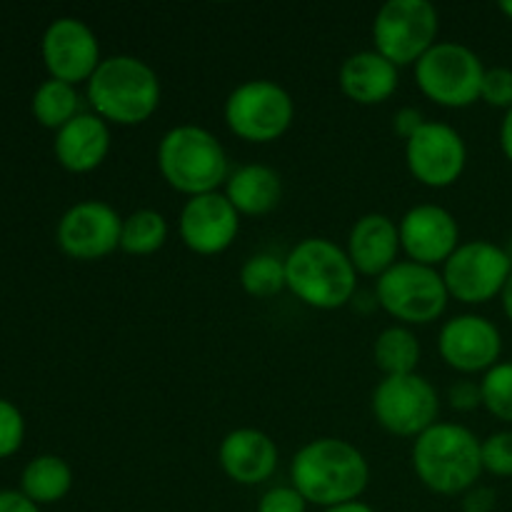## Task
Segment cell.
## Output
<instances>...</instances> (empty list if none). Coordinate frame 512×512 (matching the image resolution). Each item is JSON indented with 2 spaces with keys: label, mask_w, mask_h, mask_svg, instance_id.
<instances>
[{
  "label": "cell",
  "mask_w": 512,
  "mask_h": 512,
  "mask_svg": "<svg viewBox=\"0 0 512 512\" xmlns=\"http://www.w3.org/2000/svg\"><path fill=\"white\" fill-rule=\"evenodd\" d=\"M440 33V13L430 0H388L373 20V50L395 68L415 65Z\"/></svg>",
  "instance_id": "9c48e42d"
},
{
  "label": "cell",
  "mask_w": 512,
  "mask_h": 512,
  "mask_svg": "<svg viewBox=\"0 0 512 512\" xmlns=\"http://www.w3.org/2000/svg\"><path fill=\"white\" fill-rule=\"evenodd\" d=\"M158 170L165 183L178 193L195 195L218 193L228 183L230 163L223 143L208 128L185 123L175 125L158 143Z\"/></svg>",
  "instance_id": "5b68a950"
},
{
  "label": "cell",
  "mask_w": 512,
  "mask_h": 512,
  "mask_svg": "<svg viewBox=\"0 0 512 512\" xmlns=\"http://www.w3.org/2000/svg\"><path fill=\"white\" fill-rule=\"evenodd\" d=\"M168 240V220L153 208L133 210L123 218L120 228V250L128 255H153Z\"/></svg>",
  "instance_id": "d4e9b609"
},
{
  "label": "cell",
  "mask_w": 512,
  "mask_h": 512,
  "mask_svg": "<svg viewBox=\"0 0 512 512\" xmlns=\"http://www.w3.org/2000/svg\"><path fill=\"white\" fill-rule=\"evenodd\" d=\"M463 512H493L498 505V493L488 485H473L468 493H463Z\"/></svg>",
  "instance_id": "e575fe53"
},
{
  "label": "cell",
  "mask_w": 512,
  "mask_h": 512,
  "mask_svg": "<svg viewBox=\"0 0 512 512\" xmlns=\"http://www.w3.org/2000/svg\"><path fill=\"white\" fill-rule=\"evenodd\" d=\"M440 273L450 298L465 305H483L500 298L512 265L503 245L490 240H468L445 260Z\"/></svg>",
  "instance_id": "8fae6325"
},
{
  "label": "cell",
  "mask_w": 512,
  "mask_h": 512,
  "mask_svg": "<svg viewBox=\"0 0 512 512\" xmlns=\"http://www.w3.org/2000/svg\"><path fill=\"white\" fill-rule=\"evenodd\" d=\"M33 115L45 128H63L75 115H80V95L75 85L55 78L40 83L33 93Z\"/></svg>",
  "instance_id": "484cf974"
},
{
  "label": "cell",
  "mask_w": 512,
  "mask_h": 512,
  "mask_svg": "<svg viewBox=\"0 0 512 512\" xmlns=\"http://www.w3.org/2000/svg\"><path fill=\"white\" fill-rule=\"evenodd\" d=\"M0 512H40V508L20 490H0Z\"/></svg>",
  "instance_id": "d590c367"
},
{
  "label": "cell",
  "mask_w": 512,
  "mask_h": 512,
  "mask_svg": "<svg viewBox=\"0 0 512 512\" xmlns=\"http://www.w3.org/2000/svg\"><path fill=\"white\" fill-rule=\"evenodd\" d=\"M400 245L408 260L438 268L458 250L460 225L448 208L435 203L413 205L400 218Z\"/></svg>",
  "instance_id": "e0dca14e"
},
{
  "label": "cell",
  "mask_w": 512,
  "mask_h": 512,
  "mask_svg": "<svg viewBox=\"0 0 512 512\" xmlns=\"http://www.w3.org/2000/svg\"><path fill=\"white\" fill-rule=\"evenodd\" d=\"M425 123H428V120H425V115L420 113L418 108H413V105L398 108V110H395V115H393L395 135H398V138H403L405 143H408V140L413 138V135L418 133V130L423 128Z\"/></svg>",
  "instance_id": "836d02e7"
},
{
  "label": "cell",
  "mask_w": 512,
  "mask_h": 512,
  "mask_svg": "<svg viewBox=\"0 0 512 512\" xmlns=\"http://www.w3.org/2000/svg\"><path fill=\"white\" fill-rule=\"evenodd\" d=\"M483 470L498 478H512V430H498L483 440Z\"/></svg>",
  "instance_id": "f1b7e54d"
},
{
  "label": "cell",
  "mask_w": 512,
  "mask_h": 512,
  "mask_svg": "<svg viewBox=\"0 0 512 512\" xmlns=\"http://www.w3.org/2000/svg\"><path fill=\"white\" fill-rule=\"evenodd\" d=\"M500 300H503V310H505V315H508V320L512 323V273H510L508 283H505L503 293H500Z\"/></svg>",
  "instance_id": "f35d334b"
},
{
  "label": "cell",
  "mask_w": 512,
  "mask_h": 512,
  "mask_svg": "<svg viewBox=\"0 0 512 512\" xmlns=\"http://www.w3.org/2000/svg\"><path fill=\"white\" fill-rule=\"evenodd\" d=\"M280 450L268 433L258 428H235L220 440V470L238 485H263L278 470Z\"/></svg>",
  "instance_id": "ac0fdd59"
},
{
  "label": "cell",
  "mask_w": 512,
  "mask_h": 512,
  "mask_svg": "<svg viewBox=\"0 0 512 512\" xmlns=\"http://www.w3.org/2000/svg\"><path fill=\"white\" fill-rule=\"evenodd\" d=\"M338 83L353 103L380 105L398 90V68L378 50H358L343 60Z\"/></svg>",
  "instance_id": "44dd1931"
},
{
  "label": "cell",
  "mask_w": 512,
  "mask_h": 512,
  "mask_svg": "<svg viewBox=\"0 0 512 512\" xmlns=\"http://www.w3.org/2000/svg\"><path fill=\"white\" fill-rule=\"evenodd\" d=\"M45 68L50 78L78 85L88 83L100 65V43L90 25L78 18H58L45 28L43 43Z\"/></svg>",
  "instance_id": "9a60e30c"
},
{
  "label": "cell",
  "mask_w": 512,
  "mask_h": 512,
  "mask_svg": "<svg viewBox=\"0 0 512 512\" xmlns=\"http://www.w3.org/2000/svg\"><path fill=\"white\" fill-rule=\"evenodd\" d=\"M500 10L512 20V0H503V3H500Z\"/></svg>",
  "instance_id": "ab89813d"
},
{
  "label": "cell",
  "mask_w": 512,
  "mask_h": 512,
  "mask_svg": "<svg viewBox=\"0 0 512 512\" xmlns=\"http://www.w3.org/2000/svg\"><path fill=\"white\" fill-rule=\"evenodd\" d=\"M413 470L420 483L438 495H463L478 485L483 470V440L458 423H435L413 443Z\"/></svg>",
  "instance_id": "3957f363"
},
{
  "label": "cell",
  "mask_w": 512,
  "mask_h": 512,
  "mask_svg": "<svg viewBox=\"0 0 512 512\" xmlns=\"http://www.w3.org/2000/svg\"><path fill=\"white\" fill-rule=\"evenodd\" d=\"M123 218L103 200H80L58 220V245L75 260H100L120 248Z\"/></svg>",
  "instance_id": "4fadbf2b"
},
{
  "label": "cell",
  "mask_w": 512,
  "mask_h": 512,
  "mask_svg": "<svg viewBox=\"0 0 512 512\" xmlns=\"http://www.w3.org/2000/svg\"><path fill=\"white\" fill-rule=\"evenodd\" d=\"M240 285L253 298H273L288 288L285 278V258L273 253L250 255L240 268Z\"/></svg>",
  "instance_id": "4316f807"
},
{
  "label": "cell",
  "mask_w": 512,
  "mask_h": 512,
  "mask_svg": "<svg viewBox=\"0 0 512 512\" xmlns=\"http://www.w3.org/2000/svg\"><path fill=\"white\" fill-rule=\"evenodd\" d=\"M480 390H483V408L493 418L512 423V360L490 368L480 380Z\"/></svg>",
  "instance_id": "83f0119b"
},
{
  "label": "cell",
  "mask_w": 512,
  "mask_h": 512,
  "mask_svg": "<svg viewBox=\"0 0 512 512\" xmlns=\"http://www.w3.org/2000/svg\"><path fill=\"white\" fill-rule=\"evenodd\" d=\"M420 340L408 325H390L375 338L373 360L380 373L388 375H410L418 373L420 363Z\"/></svg>",
  "instance_id": "cb8c5ba5"
},
{
  "label": "cell",
  "mask_w": 512,
  "mask_h": 512,
  "mask_svg": "<svg viewBox=\"0 0 512 512\" xmlns=\"http://www.w3.org/2000/svg\"><path fill=\"white\" fill-rule=\"evenodd\" d=\"M258 512H308V500L293 485H278L260 495Z\"/></svg>",
  "instance_id": "1f68e13d"
},
{
  "label": "cell",
  "mask_w": 512,
  "mask_h": 512,
  "mask_svg": "<svg viewBox=\"0 0 512 512\" xmlns=\"http://www.w3.org/2000/svg\"><path fill=\"white\" fill-rule=\"evenodd\" d=\"M368 483V460L343 438L310 440L290 463V485L308 500V505L323 510L360 500Z\"/></svg>",
  "instance_id": "6da1fadb"
},
{
  "label": "cell",
  "mask_w": 512,
  "mask_h": 512,
  "mask_svg": "<svg viewBox=\"0 0 512 512\" xmlns=\"http://www.w3.org/2000/svg\"><path fill=\"white\" fill-rule=\"evenodd\" d=\"M405 163L410 175L425 188L443 190L460 180L468 165V145L448 123L428 120L405 143Z\"/></svg>",
  "instance_id": "7c38bea8"
},
{
  "label": "cell",
  "mask_w": 512,
  "mask_h": 512,
  "mask_svg": "<svg viewBox=\"0 0 512 512\" xmlns=\"http://www.w3.org/2000/svg\"><path fill=\"white\" fill-rule=\"evenodd\" d=\"M180 240L198 255H220L240 233V213L225 193H205L185 200L178 220Z\"/></svg>",
  "instance_id": "2e32d148"
},
{
  "label": "cell",
  "mask_w": 512,
  "mask_h": 512,
  "mask_svg": "<svg viewBox=\"0 0 512 512\" xmlns=\"http://www.w3.org/2000/svg\"><path fill=\"white\" fill-rule=\"evenodd\" d=\"M323 512H375L370 508L368 503H363V500H353V503H343V505H335V508H328Z\"/></svg>",
  "instance_id": "74e56055"
},
{
  "label": "cell",
  "mask_w": 512,
  "mask_h": 512,
  "mask_svg": "<svg viewBox=\"0 0 512 512\" xmlns=\"http://www.w3.org/2000/svg\"><path fill=\"white\" fill-rule=\"evenodd\" d=\"M505 248V253H508V260H510V265H512V238L508 240V245H503Z\"/></svg>",
  "instance_id": "60d3db41"
},
{
  "label": "cell",
  "mask_w": 512,
  "mask_h": 512,
  "mask_svg": "<svg viewBox=\"0 0 512 512\" xmlns=\"http://www.w3.org/2000/svg\"><path fill=\"white\" fill-rule=\"evenodd\" d=\"M375 420L398 438H418L438 423L440 398L428 378L420 373L388 375L380 380L370 400Z\"/></svg>",
  "instance_id": "30bf717a"
},
{
  "label": "cell",
  "mask_w": 512,
  "mask_h": 512,
  "mask_svg": "<svg viewBox=\"0 0 512 512\" xmlns=\"http://www.w3.org/2000/svg\"><path fill=\"white\" fill-rule=\"evenodd\" d=\"M448 403L458 413H473V410H478L483 405L480 383H475V380H458V383H453L448 390Z\"/></svg>",
  "instance_id": "d6a6232c"
},
{
  "label": "cell",
  "mask_w": 512,
  "mask_h": 512,
  "mask_svg": "<svg viewBox=\"0 0 512 512\" xmlns=\"http://www.w3.org/2000/svg\"><path fill=\"white\" fill-rule=\"evenodd\" d=\"M345 253L355 273L378 280L398 263V255L403 253L398 223L385 213L363 215L350 228Z\"/></svg>",
  "instance_id": "d6986e66"
},
{
  "label": "cell",
  "mask_w": 512,
  "mask_h": 512,
  "mask_svg": "<svg viewBox=\"0 0 512 512\" xmlns=\"http://www.w3.org/2000/svg\"><path fill=\"white\" fill-rule=\"evenodd\" d=\"M160 78L138 55H110L100 60L88 80V103L108 125H140L160 105Z\"/></svg>",
  "instance_id": "7a4b0ae2"
},
{
  "label": "cell",
  "mask_w": 512,
  "mask_h": 512,
  "mask_svg": "<svg viewBox=\"0 0 512 512\" xmlns=\"http://www.w3.org/2000/svg\"><path fill=\"white\" fill-rule=\"evenodd\" d=\"M73 488V470L58 455H38L30 460L20 478V493L35 505H50L63 500Z\"/></svg>",
  "instance_id": "603a6c76"
},
{
  "label": "cell",
  "mask_w": 512,
  "mask_h": 512,
  "mask_svg": "<svg viewBox=\"0 0 512 512\" xmlns=\"http://www.w3.org/2000/svg\"><path fill=\"white\" fill-rule=\"evenodd\" d=\"M413 68L420 93L453 110L478 103L488 70L473 48L455 40H438Z\"/></svg>",
  "instance_id": "8992f818"
},
{
  "label": "cell",
  "mask_w": 512,
  "mask_h": 512,
  "mask_svg": "<svg viewBox=\"0 0 512 512\" xmlns=\"http://www.w3.org/2000/svg\"><path fill=\"white\" fill-rule=\"evenodd\" d=\"M55 158L70 173L100 168L110 153V125L95 113L75 115L55 133Z\"/></svg>",
  "instance_id": "ffe728a7"
},
{
  "label": "cell",
  "mask_w": 512,
  "mask_h": 512,
  "mask_svg": "<svg viewBox=\"0 0 512 512\" xmlns=\"http://www.w3.org/2000/svg\"><path fill=\"white\" fill-rule=\"evenodd\" d=\"M225 123L245 143H273L283 138L295 120V103L275 80H245L225 100Z\"/></svg>",
  "instance_id": "ba28073f"
},
{
  "label": "cell",
  "mask_w": 512,
  "mask_h": 512,
  "mask_svg": "<svg viewBox=\"0 0 512 512\" xmlns=\"http://www.w3.org/2000/svg\"><path fill=\"white\" fill-rule=\"evenodd\" d=\"M438 350L445 365L463 375L488 373L500 363L503 355V335L493 320L483 315H455L440 328Z\"/></svg>",
  "instance_id": "5bb4252c"
},
{
  "label": "cell",
  "mask_w": 512,
  "mask_h": 512,
  "mask_svg": "<svg viewBox=\"0 0 512 512\" xmlns=\"http://www.w3.org/2000/svg\"><path fill=\"white\" fill-rule=\"evenodd\" d=\"M500 148H503L505 158L512 163V108L505 113L503 123H500Z\"/></svg>",
  "instance_id": "8d00e7d4"
},
{
  "label": "cell",
  "mask_w": 512,
  "mask_h": 512,
  "mask_svg": "<svg viewBox=\"0 0 512 512\" xmlns=\"http://www.w3.org/2000/svg\"><path fill=\"white\" fill-rule=\"evenodd\" d=\"M480 100H485L490 108H500L508 113L512 108V68L498 65V68L485 70Z\"/></svg>",
  "instance_id": "f546056e"
},
{
  "label": "cell",
  "mask_w": 512,
  "mask_h": 512,
  "mask_svg": "<svg viewBox=\"0 0 512 512\" xmlns=\"http://www.w3.org/2000/svg\"><path fill=\"white\" fill-rule=\"evenodd\" d=\"M375 298L385 313L403 325H430L443 318L450 293L438 268L398 260L375 280Z\"/></svg>",
  "instance_id": "52a82bcc"
},
{
  "label": "cell",
  "mask_w": 512,
  "mask_h": 512,
  "mask_svg": "<svg viewBox=\"0 0 512 512\" xmlns=\"http://www.w3.org/2000/svg\"><path fill=\"white\" fill-rule=\"evenodd\" d=\"M225 198L240 215H268L283 198V180L270 165H240L225 183Z\"/></svg>",
  "instance_id": "7402d4cb"
},
{
  "label": "cell",
  "mask_w": 512,
  "mask_h": 512,
  "mask_svg": "<svg viewBox=\"0 0 512 512\" xmlns=\"http://www.w3.org/2000/svg\"><path fill=\"white\" fill-rule=\"evenodd\" d=\"M25 423L20 410L10 400L0 398V458H8L23 445Z\"/></svg>",
  "instance_id": "4dcf8cb0"
},
{
  "label": "cell",
  "mask_w": 512,
  "mask_h": 512,
  "mask_svg": "<svg viewBox=\"0 0 512 512\" xmlns=\"http://www.w3.org/2000/svg\"><path fill=\"white\" fill-rule=\"evenodd\" d=\"M288 290L315 310H338L353 303L358 273L345 248L328 238H305L285 255Z\"/></svg>",
  "instance_id": "277c9868"
}]
</instances>
